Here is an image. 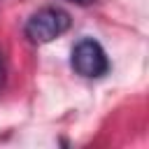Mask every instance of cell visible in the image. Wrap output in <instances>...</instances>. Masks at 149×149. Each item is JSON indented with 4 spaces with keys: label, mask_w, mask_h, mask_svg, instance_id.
I'll return each mask as SVG.
<instances>
[{
    "label": "cell",
    "mask_w": 149,
    "mask_h": 149,
    "mask_svg": "<svg viewBox=\"0 0 149 149\" xmlns=\"http://www.w3.org/2000/svg\"><path fill=\"white\" fill-rule=\"evenodd\" d=\"M70 28V14L61 7H42L26 21V37L33 44H47L56 37H61Z\"/></svg>",
    "instance_id": "cell-1"
},
{
    "label": "cell",
    "mask_w": 149,
    "mask_h": 149,
    "mask_svg": "<svg viewBox=\"0 0 149 149\" xmlns=\"http://www.w3.org/2000/svg\"><path fill=\"white\" fill-rule=\"evenodd\" d=\"M70 63H72L74 72L86 79H100L109 72V61H107L105 49L100 47V42H95L91 37L79 40L74 44Z\"/></svg>",
    "instance_id": "cell-2"
},
{
    "label": "cell",
    "mask_w": 149,
    "mask_h": 149,
    "mask_svg": "<svg viewBox=\"0 0 149 149\" xmlns=\"http://www.w3.org/2000/svg\"><path fill=\"white\" fill-rule=\"evenodd\" d=\"M5 81H7V65H5V56L0 51V91L5 88Z\"/></svg>",
    "instance_id": "cell-3"
},
{
    "label": "cell",
    "mask_w": 149,
    "mask_h": 149,
    "mask_svg": "<svg viewBox=\"0 0 149 149\" xmlns=\"http://www.w3.org/2000/svg\"><path fill=\"white\" fill-rule=\"evenodd\" d=\"M70 2H79V5H86V2H95V0H70Z\"/></svg>",
    "instance_id": "cell-4"
}]
</instances>
